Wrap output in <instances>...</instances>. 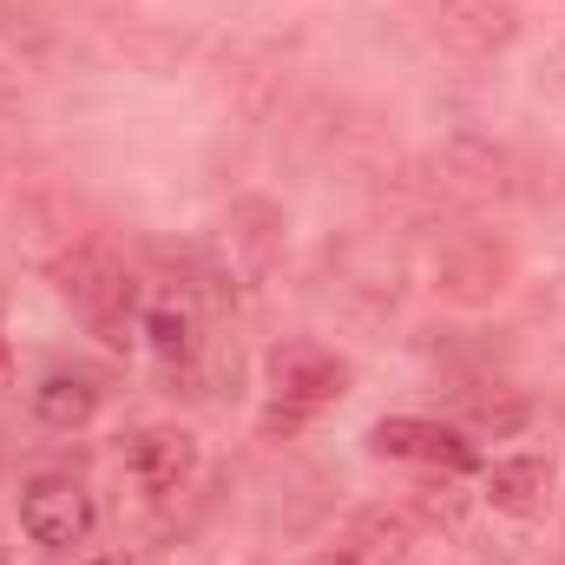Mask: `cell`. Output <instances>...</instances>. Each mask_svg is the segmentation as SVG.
Here are the masks:
<instances>
[{
    "instance_id": "obj_1",
    "label": "cell",
    "mask_w": 565,
    "mask_h": 565,
    "mask_svg": "<svg viewBox=\"0 0 565 565\" xmlns=\"http://www.w3.org/2000/svg\"><path fill=\"white\" fill-rule=\"evenodd\" d=\"M264 375H270V427L277 422L296 427V422H309V415H322L329 402L349 395V362L329 355L322 342H302V335L270 349Z\"/></svg>"
},
{
    "instance_id": "obj_2",
    "label": "cell",
    "mask_w": 565,
    "mask_h": 565,
    "mask_svg": "<svg viewBox=\"0 0 565 565\" xmlns=\"http://www.w3.org/2000/svg\"><path fill=\"white\" fill-rule=\"evenodd\" d=\"M93 526H99V507H93L86 480H73V473H33L20 487V533L33 546L73 553V546L93 540Z\"/></svg>"
},
{
    "instance_id": "obj_3",
    "label": "cell",
    "mask_w": 565,
    "mask_h": 565,
    "mask_svg": "<svg viewBox=\"0 0 565 565\" xmlns=\"http://www.w3.org/2000/svg\"><path fill=\"white\" fill-rule=\"evenodd\" d=\"M53 277H60V296L66 302H79V316L86 322H99L113 342H126V316H132V277L106 257V250H93V244H79V250H66L60 264H53Z\"/></svg>"
},
{
    "instance_id": "obj_4",
    "label": "cell",
    "mask_w": 565,
    "mask_h": 565,
    "mask_svg": "<svg viewBox=\"0 0 565 565\" xmlns=\"http://www.w3.org/2000/svg\"><path fill=\"white\" fill-rule=\"evenodd\" d=\"M369 447L382 460H408V467H434V473H473L480 454L460 427H440V422H415V415H388V422L369 427Z\"/></svg>"
},
{
    "instance_id": "obj_5",
    "label": "cell",
    "mask_w": 565,
    "mask_h": 565,
    "mask_svg": "<svg viewBox=\"0 0 565 565\" xmlns=\"http://www.w3.org/2000/svg\"><path fill=\"white\" fill-rule=\"evenodd\" d=\"M126 467L151 500H171L198 473V434L191 427H139L126 447Z\"/></svg>"
},
{
    "instance_id": "obj_6",
    "label": "cell",
    "mask_w": 565,
    "mask_h": 565,
    "mask_svg": "<svg viewBox=\"0 0 565 565\" xmlns=\"http://www.w3.org/2000/svg\"><path fill=\"white\" fill-rule=\"evenodd\" d=\"M434 33H440L454 53L487 60V53L513 46L520 13H513V0H440V7H434Z\"/></svg>"
},
{
    "instance_id": "obj_7",
    "label": "cell",
    "mask_w": 565,
    "mask_h": 565,
    "mask_svg": "<svg viewBox=\"0 0 565 565\" xmlns=\"http://www.w3.org/2000/svg\"><path fill=\"white\" fill-rule=\"evenodd\" d=\"M553 493V460L540 454H507L487 467V507L493 513H513V520H533Z\"/></svg>"
},
{
    "instance_id": "obj_8",
    "label": "cell",
    "mask_w": 565,
    "mask_h": 565,
    "mask_svg": "<svg viewBox=\"0 0 565 565\" xmlns=\"http://www.w3.org/2000/svg\"><path fill=\"white\" fill-rule=\"evenodd\" d=\"M139 329H145V342H151V355H164V362H191L198 355V309L184 296H151Z\"/></svg>"
},
{
    "instance_id": "obj_9",
    "label": "cell",
    "mask_w": 565,
    "mask_h": 565,
    "mask_svg": "<svg viewBox=\"0 0 565 565\" xmlns=\"http://www.w3.org/2000/svg\"><path fill=\"white\" fill-rule=\"evenodd\" d=\"M33 415H40V427H60V434L86 427L93 415H99L93 375H46V382L33 388Z\"/></svg>"
},
{
    "instance_id": "obj_10",
    "label": "cell",
    "mask_w": 565,
    "mask_h": 565,
    "mask_svg": "<svg viewBox=\"0 0 565 565\" xmlns=\"http://www.w3.org/2000/svg\"><path fill=\"white\" fill-rule=\"evenodd\" d=\"M473 434H513V427H526V402H473Z\"/></svg>"
},
{
    "instance_id": "obj_11",
    "label": "cell",
    "mask_w": 565,
    "mask_h": 565,
    "mask_svg": "<svg viewBox=\"0 0 565 565\" xmlns=\"http://www.w3.org/2000/svg\"><path fill=\"white\" fill-rule=\"evenodd\" d=\"M7 375H13V349H7V335H0V388H7Z\"/></svg>"
},
{
    "instance_id": "obj_12",
    "label": "cell",
    "mask_w": 565,
    "mask_h": 565,
    "mask_svg": "<svg viewBox=\"0 0 565 565\" xmlns=\"http://www.w3.org/2000/svg\"><path fill=\"white\" fill-rule=\"evenodd\" d=\"M316 565H362V559H355V553L342 546V553H329V559H316Z\"/></svg>"
},
{
    "instance_id": "obj_13",
    "label": "cell",
    "mask_w": 565,
    "mask_h": 565,
    "mask_svg": "<svg viewBox=\"0 0 565 565\" xmlns=\"http://www.w3.org/2000/svg\"><path fill=\"white\" fill-rule=\"evenodd\" d=\"M93 565H119V559H93Z\"/></svg>"
}]
</instances>
